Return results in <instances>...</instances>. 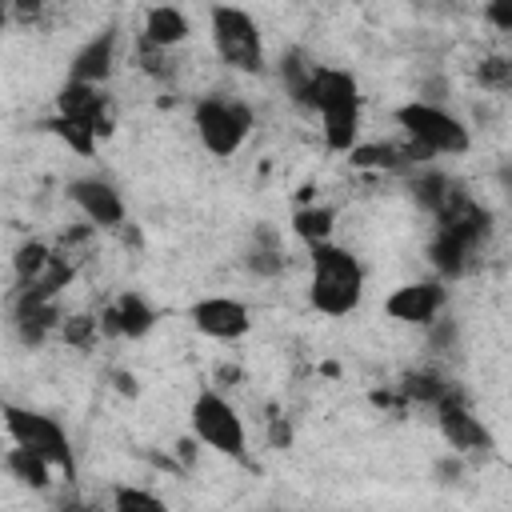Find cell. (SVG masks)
I'll return each mask as SVG.
<instances>
[{"label":"cell","instance_id":"6da1fadb","mask_svg":"<svg viewBox=\"0 0 512 512\" xmlns=\"http://www.w3.org/2000/svg\"><path fill=\"white\" fill-rule=\"evenodd\" d=\"M364 264L360 256H352L348 248H340L336 240L312 244L308 248V304L320 316H352L364 300Z\"/></svg>","mask_w":512,"mask_h":512},{"label":"cell","instance_id":"7a4b0ae2","mask_svg":"<svg viewBox=\"0 0 512 512\" xmlns=\"http://www.w3.org/2000/svg\"><path fill=\"white\" fill-rule=\"evenodd\" d=\"M208 36H212V52H216V60L224 68L244 72V76H260L268 68L260 24L244 8H236V4H212V12H208Z\"/></svg>","mask_w":512,"mask_h":512},{"label":"cell","instance_id":"3957f363","mask_svg":"<svg viewBox=\"0 0 512 512\" xmlns=\"http://www.w3.org/2000/svg\"><path fill=\"white\" fill-rule=\"evenodd\" d=\"M188 428L196 436V444L228 456V460H248V428H244V416L236 412V404L216 388H200L192 396V408H188Z\"/></svg>","mask_w":512,"mask_h":512},{"label":"cell","instance_id":"277c9868","mask_svg":"<svg viewBox=\"0 0 512 512\" xmlns=\"http://www.w3.org/2000/svg\"><path fill=\"white\" fill-rule=\"evenodd\" d=\"M392 120L400 124V136L416 140L420 148H428L432 156H464L472 148V132L468 124L448 112L444 104H428V100H408L392 112Z\"/></svg>","mask_w":512,"mask_h":512},{"label":"cell","instance_id":"5b68a950","mask_svg":"<svg viewBox=\"0 0 512 512\" xmlns=\"http://www.w3.org/2000/svg\"><path fill=\"white\" fill-rule=\"evenodd\" d=\"M192 128H196L208 156L232 160L244 148L248 132H252V108L236 96H216L212 92V96H200L192 104Z\"/></svg>","mask_w":512,"mask_h":512},{"label":"cell","instance_id":"8992f818","mask_svg":"<svg viewBox=\"0 0 512 512\" xmlns=\"http://www.w3.org/2000/svg\"><path fill=\"white\" fill-rule=\"evenodd\" d=\"M0 420H4V432L12 436V444L40 452L56 472H64V480H76V452H72V440L60 420L20 408V404H8V400L0 404Z\"/></svg>","mask_w":512,"mask_h":512},{"label":"cell","instance_id":"52a82bcc","mask_svg":"<svg viewBox=\"0 0 512 512\" xmlns=\"http://www.w3.org/2000/svg\"><path fill=\"white\" fill-rule=\"evenodd\" d=\"M432 416H436V428L444 436V444L456 452V456H488L496 444H492V432L488 424L472 412L468 396L448 388L436 404H432Z\"/></svg>","mask_w":512,"mask_h":512},{"label":"cell","instance_id":"ba28073f","mask_svg":"<svg viewBox=\"0 0 512 512\" xmlns=\"http://www.w3.org/2000/svg\"><path fill=\"white\" fill-rule=\"evenodd\" d=\"M56 112L68 120H80L96 132V140L112 136L116 128V112H112V96L104 92V84H88V80H64L56 92Z\"/></svg>","mask_w":512,"mask_h":512},{"label":"cell","instance_id":"9c48e42d","mask_svg":"<svg viewBox=\"0 0 512 512\" xmlns=\"http://www.w3.org/2000/svg\"><path fill=\"white\" fill-rule=\"evenodd\" d=\"M68 200H72V208H76L88 224H96L100 232H116V228L128 220V208H124L120 188H116L112 180H104V176H76V180L68 184Z\"/></svg>","mask_w":512,"mask_h":512},{"label":"cell","instance_id":"30bf717a","mask_svg":"<svg viewBox=\"0 0 512 512\" xmlns=\"http://www.w3.org/2000/svg\"><path fill=\"white\" fill-rule=\"evenodd\" d=\"M188 320H192V328L200 336L220 340V344H232V340L252 332V312L236 296H204V300H196L188 308Z\"/></svg>","mask_w":512,"mask_h":512},{"label":"cell","instance_id":"8fae6325","mask_svg":"<svg viewBox=\"0 0 512 512\" xmlns=\"http://www.w3.org/2000/svg\"><path fill=\"white\" fill-rule=\"evenodd\" d=\"M444 304H448V288H444L440 276L436 280H408V284H400L384 296V316L424 328L444 312Z\"/></svg>","mask_w":512,"mask_h":512},{"label":"cell","instance_id":"7c38bea8","mask_svg":"<svg viewBox=\"0 0 512 512\" xmlns=\"http://www.w3.org/2000/svg\"><path fill=\"white\" fill-rule=\"evenodd\" d=\"M296 104L312 108V112H328L340 104H360V84L348 68H332V64H312L308 84L300 88Z\"/></svg>","mask_w":512,"mask_h":512},{"label":"cell","instance_id":"4fadbf2b","mask_svg":"<svg viewBox=\"0 0 512 512\" xmlns=\"http://www.w3.org/2000/svg\"><path fill=\"white\" fill-rule=\"evenodd\" d=\"M156 308L140 296V292H120L112 304L100 308L96 324H100V336H124V340H140L156 328Z\"/></svg>","mask_w":512,"mask_h":512},{"label":"cell","instance_id":"5bb4252c","mask_svg":"<svg viewBox=\"0 0 512 512\" xmlns=\"http://www.w3.org/2000/svg\"><path fill=\"white\" fill-rule=\"evenodd\" d=\"M412 172V180H408V188H412V196H416V204L436 220V216H444L452 204H460L464 196H468V188L456 180V176H448V172H436V168H408Z\"/></svg>","mask_w":512,"mask_h":512},{"label":"cell","instance_id":"9a60e30c","mask_svg":"<svg viewBox=\"0 0 512 512\" xmlns=\"http://www.w3.org/2000/svg\"><path fill=\"white\" fill-rule=\"evenodd\" d=\"M116 40H120L116 28L96 32V36L72 56L68 76H72V80H88V84H108L112 72H116Z\"/></svg>","mask_w":512,"mask_h":512},{"label":"cell","instance_id":"2e32d148","mask_svg":"<svg viewBox=\"0 0 512 512\" xmlns=\"http://www.w3.org/2000/svg\"><path fill=\"white\" fill-rule=\"evenodd\" d=\"M244 268H248L256 280H276V276H284V268H288V252H284L276 228L256 224L252 244H248V252H244Z\"/></svg>","mask_w":512,"mask_h":512},{"label":"cell","instance_id":"e0dca14e","mask_svg":"<svg viewBox=\"0 0 512 512\" xmlns=\"http://www.w3.org/2000/svg\"><path fill=\"white\" fill-rule=\"evenodd\" d=\"M140 36L156 48H180L188 36H192V24L188 16L176 8V4H152L144 12V24H140Z\"/></svg>","mask_w":512,"mask_h":512},{"label":"cell","instance_id":"ac0fdd59","mask_svg":"<svg viewBox=\"0 0 512 512\" xmlns=\"http://www.w3.org/2000/svg\"><path fill=\"white\" fill-rule=\"evenodd\" d=\"M316 116H320V136H324L328 152L344 156L360 140V104H340V108H328Z\"/></svg>","mask_w":512,"mask_h":512},{"label":"cell","instance_id":"d6986e66","mask_svg":"<svg viewBox=\"0 0 512 512\" xmlns=\"http://www.w3.org/2000/svg\"><path fill=\"white\" fill-rule=\"evenodd\" d=\"M4 468H8L12 480H20V484L32 488V492H48V488H52V472H56L40 452H32V448H24V444H12V448H8Z\"/></svg>","mask_w":512,"mask_h":512},{"label":"cell","instance_id":"ffe728a7","mask_svg":"<svg viewBox=\"0 0 512 512\" xmlns=\"http://www.w3.org/2000/svg\"><path fill=\"white\" fill-rule=\"evenodd\" d=\"M348 164L356 172H408L404 168V156H400V144H380V140H356L348 152Z\"/></svg>","mask_w":512,"mask_h":512},{"label":"cell","instance_id":"44dd1931","mask_svg":"<svg viewBox=\"0 0 512 512\" xmlns=\"http://www.w3.org/2000/svg\"><path fill=\"white\" fill-rule=\"evenodd\" d=\"M292 232H296V240L304 248L332 240V232H336V208H328V204H304V208H296L292 212Z\"/></svg>","mask_w":512,"mask_h":512},{"label":"cell","instance_id":"7402d4cb","mask_svg":"<svg viewBox=\"0 0 512 512\" xmlns=\"http://www.w3.org/2000/svg\"><path fill=\"white\" fill-rule=\"evenodd\" d=\"M52 244L48 240H20L16 244V252H12V276H16V284H36L40 276H44V268L52 264Z\"/></svg>","mask_w":512,"mask_h":512},{"label":"cell","instance_id":"603a6c76","mask_svg":"<svg viewBox=\"0 0 512 512\" xmlns=\"http://www.w3.org/2000/svg\"><path fill=\"white\" fill-rule=\"evenodd\" d=\"M40 128H48L52 136H60L76 156H96V132L88 128V124H80V120H68V116H48V120H40Z\"/></svg>","mask_w":512,"mask_h":512},{"label":"cell","instance_id":"cb8c5ba5","mask_svg":"<svg viewBox=\"0 0 512 512\" xmlns=\"http://www.w3.org/2000/svg\"><path fill=\"white\" fill-rule=\"evenodd\" d=\"M96 232H100V228H96V224H88V220H84V224H76V228H64V236H60L56 252H60V256L80 272V268L96 256Z\"/></svg>","mask_w":512,"mask_h":512},{"label":"cell","instance_id":"d4e9b609","mask_svg":"<svg viewBox=\"0 0 512 512\" xmlns=\"http://www.w3.org/2000/svg\"><path fill=\"white\" fill-rule=\"evenodd\" d=\"M56 332H60V340H64L68 348H76V352H92V348L100 344V324H96V316H88V312L64 316Z\"/></svg>","mask_w":512,"mask_h":512},{"label":"cell","instance_id":"484cf974","mask_svg":"<svg viewBox=\"0 0 512 512\" xmlns=\"http://www.w3.org/2000/svg\"><path fill=\"white\" fill-rule=\"evenodd\" d=\"M448 388H452V384H448L440 372H408V376L400 380V396H404V400H416V404H424V408H432Z\"/></svg>","mask_w":512,"mask_h":512},{"label":"cell","instance_id":"4316f807","mask_svg":"<svg viewBox=\"0 0 512 512\" xmlns=\"http://www.w3.org/2000/svg\"><path fill=\"white\" fill-rule=\"evenodd\" d=\"M136 64H140V72L152 76V80H172V72H176L172 48H156V44H148L144 36L136 40Z\"/></svg>","mask_w":512,"mask_h":512},{"label":"cell","instance_id":"83f0119b","mask_svg":"<svg viewBox=\"0 0 512 512\" xmlns=\"http://www.w3.org/2000/svg\"><path fill=\"white\" fill-rule=\"evenodd\" d=\"M476 80H480L484 92H508V88H512V60H508L504 52L484 56L480 68H476Z\"/></svg>","mask_w":512,"mask_h":512},{"label":"cell","instance_id":"f1b7e54d","mask_svg":"<svg viewBox=\"0 0 512 512\" xmlns=\"http://www.w3.org/2000/svg\"><path fill=\"white\" fill-rule=\"evenodd\" d=\"M308 76H312V64H308L300 52H284V56H280V80H284V88H288L292 100L300 96V88L308 84Z\"/></svg>","mask_w":512,"mask_h":512},{"label":"cell","instance_id":"f546056e","mask_svg":"<svg viewBox=\"0 0 512 512\" xmlns=\"http://www.w3.org/2000/svg\"><path fill=\"white\" fill-rule=\"evenodd\" d=\"M112 508L128 512V508H144V512H164V500L152 496V492H140V488H128V484H116L112 488Z\"/></svg>","mask_w":512,"mask_h":512},{"label":"cell","instance_id":"4dcf8cb0","mask_svg":"<svg viewBox=\"0 0 512 512\" xmlns=\"http://www.w3.org/2000/svg\"><path fill=\"white\" fill-rule=\"evenodd\" d=\"M484 20L496 32H512V0H484Z\"/></svg>","mask_w":512,"mask_h":512},{"label":"cell","instance_id":"1f68e13d","mask_svg":"<svg viewBox=\"0 0 512 512\" xmlns=\"http://www.w3.org/2000/svg\"><path fill=\"white\" fill-rule=\"evenodd\" d=\"M8 16L24 28H32L40 16H44V0H8Z\"/></svg>","mask_w":512,"mask_h":512},{"label":"cell","instance_id":"d6a6232c","mask_svg":"<svg viewBox=\"0 0 512 512\" xmlns=\"http://www.w3.org/2000/svg\"><path fill=\"white\" fill-rule=\"evenodd\" d=\"M268 444L272 448H292V420L288 416H268Z\"/></svg>","mask_w":512,"mask_h":512},{"label":"cell","instance_id":"836d02e7","mask_svg":"<svg viewBox=\"0 0 512 512\" xmlns=\"http://www.w3.org/2000/svg\"><path fill=\"white\" fill-rule=\"evenodd\" d=\"M436 476H440L444 484H456V476H460V456L452 452V460H440V464H436Z\"/></svg>","mask_w":512,"mask_h":512},{"label":"cell","instance_id":"e575fe53","mask_svg":"<svg viewBox=\"0 0 512 512\" xmlns=\"http://www.w3.org/2000/svg\"><path fill=\"white\" fill-rule=\"evenodd\" d=\"M176 456H180V468H188V464L196 460V436H184V440H176Z\"/></svg>","mask_w":512,"mask_h":512},{"label":"cell","instance_id":"d590c367","mask_svg":"<svg viewBox=\"0 0 512 512\" xmlns=\"http://www.w3.org/2000/svg\"><path fill=\"white\" fill-rule=\"evenodd\" d=\"M112 380H116V392H128V396H136V376H132V372H128V376H124V372H116Z\"/></svg>","mask_w":512,"mask_h":512},{"label":"cell","instance_id":"8d00e7d4","mask_svg":"<svg viewBox=\"0 0 512 512\" xmlns=\"http://www.w3.org/2000/svg\"><path fill=\"white\" fill-rule=\"evenodd\" d=\"M12 24V16H8V0H0V32Z\"/></svg>","mask_w":512,"mask_h":512}]
</instances>
